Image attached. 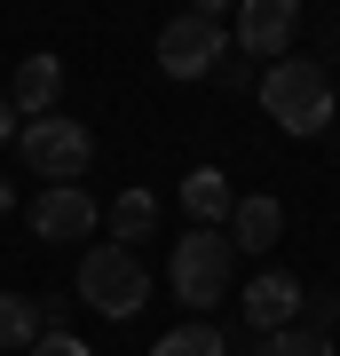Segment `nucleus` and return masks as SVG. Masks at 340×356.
Returning a JSON list of instances; mask_svg holds the SVG:
<instances>
[{"mask_svg": "<svg viewBox=\"0 0 340 356\" xmlns=\"http://www.w3.org/2000/svg\"><path fill=\"white\" fill-rule=\"evenodd\" d=\"M16 151H24V166H32L40 182H79V175H88V159H95V135L79 127V119L48 111V119H24Z\"/></svg>", "mask_w": 340, "mask_h": 356, "instance_id": "obj_4", "label": "nucleus"}, {"mask_svg": "<svg viewBox=\"0 0 340 356\" xmlns=\"http://www.w3.org/2000/svg\"><path fill=\"white\" fill-rule=\"evenodd\" d=\"M301 32V0H238V48L245 56H285Z\"/></svg>", "mask_w": 340, "mask_h": 356, "instance_id": "obj_7", "label": "nucleus"}, {"mask_svg": "<svg viewBox=\"0 0 340 356\" xmlns=\"http://www.w3.org/2000/svg\"><path fill=\"white\" fill-rule=\"evenodd\" d=\"M229 277H238V245H229V229H206V222H190V238L166 254V285L182 293V309H214Z\"/></svg>", "mask_w": 340, "mask_h": 356, "instance_id": "obj_2", "label": "nucleus"}, {"mask_svg": "<svg viewBox=\"0 0 340 356\" xmlns=\"http://www.w3.org/2000/svg\"><path fill=\"white\" fill-rule=\"evenodd\" d=\"M261 356H332V332H316V325H285V332H269Z\"/></svg>", "mask_w": 340, "mask_h": 356, "instance_id": "obj_15", "label": "nucleus"}, {"mask_svg": "<svg viewBox=\"0 0 340 356\" xmlns=\"http://www.w3.org/2000/svg\"><path fill=\"white\" fill-rule=\"evenodd\" d=\"M32 356H95V348L79 341V332H56V325H48V332L32 341Z\"/></svg>", "mask_w": 340, "mask_h": 356, "instance_id": "obj_16", "label": "nucleus"}, {"mask_svg": "<svg viewBox=\"0 0 340 356\" xmlns=\"http://www.w3.org/2000/svg\"><path fill=\"white\" fill-rule=\"evenodd\" d=\"M222 48H229V32H222V16H175V24L159 32V72L166 79H206L222 64Z\"/></svg>", "mask_w": 340, "mask_h": 356, "instance_id": "obj_5", "label": "nucleus"}, {"mask_svg": "<svg viewBox=\"0 0 340 356\" xmlns=\"http://www.w3.org/2000/svg\"><path fill=\"white\" fill-rule=\"evenodd\" d=\"M301 309H309V293L293 269H261V277L245 285V325L253 332H285V325H301Z\"/></svg>", "mask_w": 340, "mask_h": 356, "instance_id": "obj_8", "label": "nucleus"}, {"mask_svg": "<svg viewBox=\"0 0 340 356\" xmlns=\"http://www.w3.org/2000/svg\"><path fill=\"white\" fill-rule=\"evenodd\" d=\"M56 95H63V56H24L16 79H8V103H16L24 119H48Z\"/></svg>", "mask_w": 340, "mask_h": 356, "instance_id": "obj_9", "label": "nucleus"}, {"mask_svg": "<svg viewBox=\"0 0 340 356\" xmlns=\"http://www.w3.org/2000/svg\"><path fill=\"white\" fill-rule=\"evenodd\" d=\"M48 332V301H24V293H0V348H32Z\"/></svg>", "mask_w": 340, "mask_h": 356, "instance_id": "obj_12", "label": "nucleus"}, {"mask_svg": "<svg viewBox=\"0 0 340 356\" xmlns=\"http://www.w3.org/2000/svg\"><path fill=\"white\" fill-rule=\"evenodd\" d=\"M79 301L95 309V317H135L143 301H151V269L135 261V245H88V254H79Z\"/></svg>", "mask_w": 340, "mask_h": 356, "instance_id": "obj_3", "label": "nucleus"}, {"mask_svg": "<svg viewBox=\"0 0 340 356\" xmlns=\"http://www.w3.org/2000/svg\"><path fill=\"white\" fill-rule=\"evenodd\" d=\"M8 135H24V111H16V103H8V88H0V143H8Z\"/></svg>", "mask_w": 340, "mask_h": 356, "instance_id": "obj_17", "label": "nucleus"}, {"mask_svg": "<svg viewBox=\"0 0 340 356\" xmlns=\"http://www.w3.org/2000/svg\"><path fill=\"white\" fill-rule=\"evenodd\" d=\"M151 229H159V198L127 182V191H119V206H111V238H119V245H143Z\"/></svg>", "mask_w": 340, "mask_h": 356, "instance_id": "obj_13", "label": "nucleus"}, {"mask_svg": "<svg viewBox=\"0 0 340 356\" xmlns=\"http://www.w3.org/2000/svg\"><path fill=\"white\" fill-rule=\"evenodd\" d=\"M285 238V206L277 198H238V214H229V245H277Z\"/></svg>", "mask_w": 340, "mask_h": 356, "instance_id": "obj_11", "label": "nucleus"}, {"mask_svg": "<svg viewBox=\"0 0 340 356\" xmlns=\"http://www.w3.org/2000/svg\"><path fill=\"white\" fill-rule=\"evenodd\" d=\"M8 206H16V191H8V182H0V214H8Z\"/></svg>", "mask_w": 340, "mask_h": 356, "instance_id": "obj_19", "label": "nucleus"}, {"mask_svg": "<svg viewBox=\"0 0 340 356\" xmlns=\"http://www.w3.org/2000/svg\"><path fill=\"white\" fill-rule=\"evenodd\" d=\"M182 206H190V222L229 229V214H238V191H229L222 166H190V175H182Z\"/></svg>", "mask_w": 340, "mask_h": 356, "instance_id": "obj_10", "label": "nucleus"}, {"mask_svg": "<svg viewBox=\"0 0 340 356\" xmlns=\"http://www.w3.org/2000/svg\"><path fill=\"white\" fill-rule=\"evenodd\" d=\"M32 229H40L48 245H79V238L95 229V198L79 191V182H48V191L32 198Z\"/></svg>", "mask_w": 340, "mask_h": 356, "instance_id": "obj_6", "label": "nucleus"}, {"mask_svg": "<svg viewBox=\"0 0 340 356\" xmlns=\"http://www.w3.org/2000/svg\"><path fill=\"white\" fill-rule=\"evenodd\" d=\"M190 8H198V16H222V8H238V0H190Z\"/></svg>", "mask_w": 340, "mask_h": 356, "instance_id": "obj_18", "label": "nucleus"}, {"mask_svg": "<svg viewBox=\"0 0 340 356\" xmlns=\"http://www.w3.org/2000/svg\"><path fill=\"white\" fill-rule=\"evenodd\" d=\"M261 111L277 119L285 135H325L332 127V72L316 56H277L261 72Z\"/></svg>", "mask_w": 340, "mask_h": 356, "instance_id": "obj_1", "label": "nucleus"}, {"mask_svg": "<svg viewBox=\"0 0 340 356\" xmlns=\"http://www.w3.org/2000/svg\"><path fill=\"white\" fill-rule=\"evenodd\" d=\"M222 348H229V341H222V325H175L151 356H222Z\"/></svg>", "mask_w": 340, "mask_h": 356, "instance_id": "obj_14", "label": "nucleus"}]
</instances>
